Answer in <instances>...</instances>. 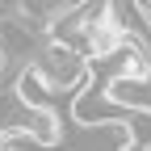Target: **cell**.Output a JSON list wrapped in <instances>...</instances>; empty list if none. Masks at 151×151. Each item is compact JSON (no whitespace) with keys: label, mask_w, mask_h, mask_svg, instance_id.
Returning a JSON list of instances; mask_svg holds the SVG:
<instances>
[{"label":"cell","mask_w":151,"mask_h":151,"mask_svg":"<svg viewBox=\"0 0 151 151\" xmlns=\"http://www.w3.org/2000/svg\"><path fill=\"white\" fill-rule=\"evenodd\" d=\"M4 63H9V55H4V46H0V71H4Z\"/></svg>","instance_id":"3"},{"label":"cell","mask_w":151,"mask_h":151,"mask_svg":"<svg viewBox=\"0 0 151 151\" xmlns=\"http://www.w3.org/2000/svg\"><path fill=\"white\" fill-rule=\"evenodd\" d=\"M29 63L42 71V80L50 84V92H84L88 88V71L92 67H88V59L71 42H63V38H50L46 34Z\"/></svg>","instance_id":"1"},{"label":"cell","mask_w":151,"mask_h":151,"mask_svg":"<svg viewBox=\"0 0 151 151\" xmlns=\"http://www.w3.org/2000/svg\"><path fill=\"white\" fill-rule=\"evenodd\" d=\"M4 151H13V143H9V147H4Z\"/></svg>","instance_id":"4"},{"label":"cell","mask_w":151,"mask_h":151,"mask_svg":"<svg viewBox=\"0 0 151 151\" xmlns=\"http://www.w3.org/2000/svg\"><path fill=\"white\" fill-rule=\"evenodd\" d=\"M50 84L42 80V71H38L34 63H25V71L17 76V101L21 105H50Z\"/></svg>","instance_id":"2"}]
</instances>
